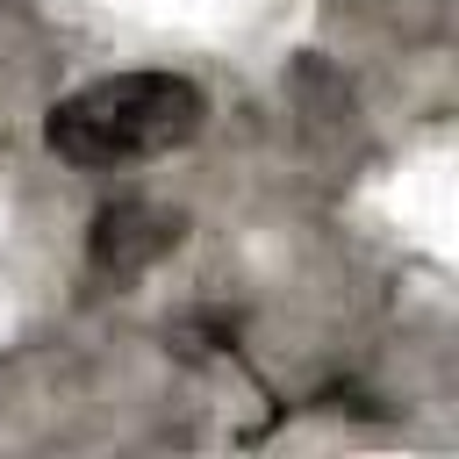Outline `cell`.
I'll use <instances>...</instances> for the list:
<instances>
[{
	"label": "cell",
	"mask_w": 459,
	"mask_h": 459,
	"mask_svg": "<svg viewBox=\"0 0 459 459\" xmlns=\"http://www.w3.org/2000/svg\"><path fill=\"white\" fill-rule=\"evenodd\" d=\"M179 244V215H165V208H151V201H115V208H100V222H93V265L100 273H115V280H129V273H143L158 251H172Z\"/></svg>",
	"instance_id": "2"
},
{
	"label": "cell",
	"mask_w": 459,
	"mask_h": 459,
	"mask_svg": "<svg viewBox=\"0 0 459 459\" xmlns=\"http://www.w3.org/2000/svg\"><path fill=\"white\" fill-rule=\"evenodd\" d=\"M208 100L194 79L179 72H115V79H93L79 93H65L43 122L50 151L65 165H86V172H115V165H143V158H165L179 143H194Z\"/></svg>",
	"instance_id": "1"
}]
</instances>
